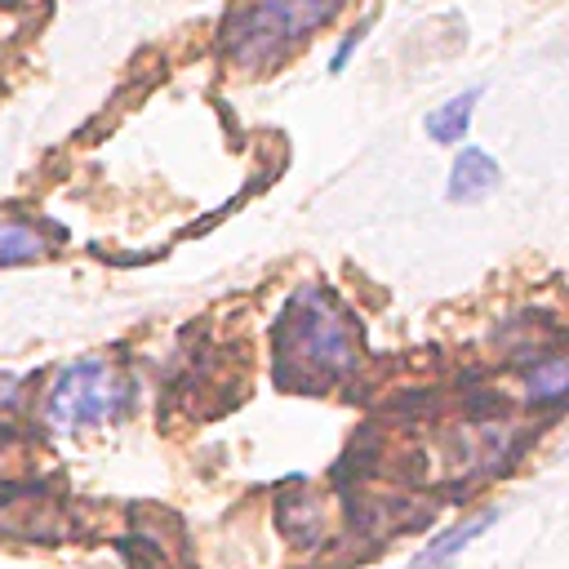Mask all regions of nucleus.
Wrapping results in <instances>:
<instances>
[{"label": "nucleus", "mask_w": 569, "mask_h": 569, "mask_svg": "<svg viewBox=\"0 0 569 569\" xmlns=\"http://www.w3.org/2000/svg\"><path fill=\"white\" fill-rule=\"evenodd\" d=\"M502 511L498 507H489V511H476V516H467L462 525H453V529H445V533H436L413 560H409V569H449L453 560H458V551H467L493 520H498Z\"/></svg>", "instance_id": "4"}, {"label": "nucleus", "mask_w": 569, "mask_h": 569, "mask_svg": "<svg viewBox=\"0 0 569 569\" xmlns=\"http://www.w3.org/2000/svg\"><path fill=\"white\" fill-rule=\"evenodd\" d=\"M280 347V382L289 387H325L356 369L360 360V329L347 311L333 307L320 289H298L276 329Z\"/></svg>", "instance_id": "1"}, {"label": "nucleus", "mask_w": 569, "mask_h": 569, "mask_svg": "<svg viewBox=\"0 0 569 569\" xmlns=\"http://www.w3.org/2000/svg\"><path fill=\"white\" fill-rule=\"evenodd\" d=\"M498 178H502V169H498V160H493L489 151L462 147V151L453 156L445 196H449V200H485V196L498 187Z\"/></svg>", "instance_id": "5"}, {"label": "nucleus", "mask_w": 569, "mask_h": 569, "mask_svg": "<svg viewBox=\"0 0 569 569\" xmlns=\"http://www.w3.org/2000/svg\"><path fill=\"white\" fill-rule=\"evenodd\" d=\"M338 4L342 0H244L222 22V49L244 71L271 67L289 44L307 40V31L325 27Z\"/></svg>", "instance_id": "2"}, {"label": "nucleus", "mask_w": 569, "mask_h": 569, "mask_svg": "<svg viewBox=\"0 0 569 569\" xmlns=\"http://www.w3.org/2000/svg\"><path fill=\"white\" fill-rule=\"evenodd\" d=\"M124 405H129V378L111 360L89 356V360L67 365L53 378V387L44 396V418H49V427L76 431V427H93V422L120 418Z\"/></svg>", "instance_id": "3"}, {"label": "nucleus", "mask_w": 569, "mask_h": 569, "mask_svg": "<svg viewBox=\"0 0 569 569\" xmlns=\"http://www.w3.org/2000/svg\"><path fill=\"white\" fill-rule=\"evenodd\" d=\"M22 400V378L18 373H0V413H9Z\"/></svg>", "instance_id": "10"}, {"label": "nucleus", "mask_w": 569, "mask_h": 569, "mask_svg": "<svg viewBox=\"0 0 569 569\" xmlns=\"http://www.w3.org/2000/svg\"><path fill=\"white\" fill-rule=\"evenodd\" d=\"M569 391V365L565 356H547L529 369V396L533 400H560Z\"/></svg>", "instance_id": "8"}, {"label": "nucleus", "mask_w": 569, "mask_h": 569, "mask_svg": "<svg viewBox=\"0 0 569 569\" xmlns=\"http://www.w3.org/2000/svg\"><path fill=\"white\" fill-rule=\"evenodd\" d=\"M44 253H49V244H44L40 227L18 222V218H4V222H0V267L36 262V258H44Z\"/></svg>", "instance_id": "7"}, {"label": "nucleus", "mask_w": 569, "mask_h": 569, "mask_svg": "<svg viewBox=\"0 0 569 569\" xmlns=\"http://www.w3.org/2000/svg\"><path fill=\"white\" fill-rule=\"evenodd\" d=\"M369 27H373V18H365V22H360V27H356V31H347V40H342V44H338V53H333V58H329V71H342V62H347V53H351V49H356V44H360V36H365V31H369Z\"/></svg>", "instance_id": "9"}, {"label": "nucleus", "mask_w": 569, "mask_h": 569, "mask_svg": "<svg viewBox=\"0 0 569 569\" xmlns=\"http://www.w3.org/2000/svg\"><path fill=\"white\" fill-rule=\"evenodd\" d=\"M480 93H485V84H471L467 93H458V98H449L445 107H436L422 124H427V133L436 138V142H462V133H467V124H471V107L480 102Z\"/></svg>", "instance_id": "6"}]
</instances>
